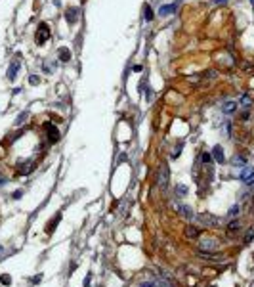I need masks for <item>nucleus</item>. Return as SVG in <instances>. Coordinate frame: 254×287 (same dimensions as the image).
Masks as SVG:
<instances>
[{"instance_id":"obj_1","label":"nucleus","mask_w":254,"mask_h":287,"mask_svg":"<svg viewBox=\"0 0 254 287\" xmlns=\"http://www.w3.org/2000/svg\"><path fill=\"white\" fill-rule=\"evenodd\" d=\"M180 4H181V0H176V2H172V4H163V6L159 8V15H160V17H166V15L174 14V12L180 8Z\"/></svg>"},{"instance_id":"obj_2","label":"nucleus","mask_w":254,"mask_h":287,"mask_svg":"<svg viewBox=\"0 0 254 287\" xmlns=\"http://www.w3.org/2000/svg\"><path fill=\"white\" fill-rule=\"evenodd\" d=\"M48 38H50V27L46 25V23H40V25H38V33H36V42L42 44Z\"/></svg>"},{"instance_id":"obj_3","label":"nucleus","mask_w":254,"mask_h":287,"mask_svg":"<svg viewBox=\"0 0 254 287\" xmlns=\"http://www.w3.org/2000/svg\"><path fill=\"white\" fill-rule=\"evenodd\" d=\"M44 130L48 132V140H50L52 144H56V142L59 140V130H57L52 123H46V125H44Z\"/></svg>"},{"instance_id":"obj_4","label":"nucleus","mask_w":254,"mask_h":287,"mask_svg":"<svg viewBox=\"0 0 254 287\" xmlns=\"http://www.w3.org/2000/svg\"><path fill=\"white\" fill-rule=\"evenodd\" d=\"M216 245H218V243L214 241V239H203V241H201V247H199V249H201L199 253H206V251L214 253V251H216Z\"/></svg>"},{"instance_id":"obj_5","label":"nucleus","mask_w":254,"mask_h":287,"mask_svg":"<svg viewBox=\"0 0 254 287\" xmlns=\"http://www.w3.org/2000/svg\"><path fill=\"white\" fill-rule=\"evenodd\" d=\"M241 180H243L245 184H254V169L245 166V169L241 171Z\"/></svg>"},{"instance_id":"obj_6","label":"nucleus","mask_w":254,"mask_h":287,"mask_svg":"<svg viewBox=\"0 0 254 287\" xmlns=\"http://www.w3.org/2000/svg\"><path fill=\"white\" fill-rule=\"evenodd\" d=\"M166 180H168V169H166V166H160V169H159V180H157V184H159L160 188H165V186H166Z\"/></svg>"},{"instance_id":"obj_7","label":"nucleus","mask_w":254,"mask_h":287,"mask_svg":"<svg viewBox=\"0 0 254 287\" xmlns=\"http://www.w3.org/2000/svg\"><path fill=\"white\" fill-rule=\"evenodd\" d=\"M178 212H180V217H183L186 220H191V218H193V211H191V207H187V205H178Z\"/></svg>"},{"instance_id":"obj_8","label":"nucleus","mask_w":254,"mask_h":287,"mask_svg":"<svg viewBox=\"0 0 254 287\" xmlns=\"http://www.w3.org/2000/svg\"><path fill=\"white\" fill-rule=\"evenodd\" d=\"M19 65H21L19 61H14V63L10 65V69H8V79H10V81H15V79H17V71H19Z\"/></svg>"},{"instance_id":"obj_9","label":"nucleus","mask_w":254,"mask_h":287,"mask_svg":"<svg viewBox=\"0 0 254 287\" xmlns=\"http://www.w3.org/2000/svg\"><path fill=\"white\" fill-rule=\"evenodd\" d=\"M212 155H214V159H216L218 163H224V161H225V157H224V149H222V146H214V149H212Z\"/></svg>"},{"instance_id":"obj_10","label":"nucleus","mask_w":254,"mask_h":287,"mask_svg":"<svg viewBox=\"0 0 254 287\" xmlns=\"http://www.w3.org/2000/svg\"><path fill=\"white\" fill-rule=\"evenodd\" d=\"M235 109H237V104H235V102H225V104H224V107H222V111H224L225 115L235 113Z\"/></svg>"},{"instance_id":"obj_11","label":"nucleus","mask_w":254,"mask_h":287,"mask_svg":"<svg viewBox=\"0 0 254 287\" xmlns=\"http://www.w3.org/2000/svg\"><path fill=\"white\" fill-rule=\"evenodd\" d=\"M57 56H59V59H61V61H71V52H69L67 48H59Z\"/></svg>"},{"instance_id":"obj_12","label":"nucleus","mask_w":254,"mask_h":287,"mask_svg":"<svg viewBox=\"0 0 254 287\" xmlns=\"http://www.w3.org/2000/svg\"><path fill=\"white\" fill-rule=\"evenodd\" d=\"M186 235L187 237H197V235H201V230H197L195 226H187L186 228Z\"/></svg>"},{"instance_id":"obj_13","label":"nucleus","mask_w":254,"mask_h":287,"mask_svg":"<svg viewBox=\"0 0 254 287\" xmlns=\"http://www.w3.org/2000/svg\"><path fill=\"white\" fill-rule=\"evenodd\" d=\"M33 166H35L33 163H25V165H19V172H21V174H27V172H31V171H33Z\"/></svg>"},{"instance_id":"obj_14","label":"nucleus","mask_w":254,"mask_h":287,"mask_svg":"<svg viewBox=\"0 0 254 287\" xmlns=\"http://www.w3.org/2000/svg\"><path fill=\"white\" fill-rule=\"evenodd\" d=\"M143 19H145V21H151V19H153V10H151L149 4L143 6Z\"/></svg>"},{"instance_id":"obj_15","label":"nucleus","mask_w":254,"mask_h":287,"mask_svg":"<svg viewBox=\"0 0 254 287\" xmlns=\"http://www.w3.org/2000/svg\"><path fill=\"white\" fill-rule=\"evenodd\" d=\"M25 119H29V111H23V113H19V117H17L15 125H17V127H21L23 123H25Z\"/></svg>"},{"instance_id":"obj_16","label":"nucleus","mask_w":254,"mask_h":287,"mask_svg":"<svg viewBox=\"0 0 254 287\" xmlns=\"http://www.w3.org/2000/svg\"><path fill=\"white\" fill-rule=\"evenodd\" d=\"M176 194H178V195H187V186L178 184V186H176Z\"/></svg>"},{"instance_id":"obj_17","label":"nucleus","mask_w":254,"mask_h":287,"mask_svg":"<svg viewBox=\"0 0 254 287\" xmlns=\"http://www.w3.org/2000/svg\"><path fill=\"white\" fill-rule=\"evenodd\" d=\"M199 220L204 222V224H214V222H216V218H210V217H206V214H201Z\"/></svg>"},{"instance_id":"obj_18","label":"nucleus","mask_w":254,"mask_h":287,"mask_svg":"<svg viewBox=\"0 0 254 287\" xmlns=\"http://www.w3.org/2000/svg\"><path fill=\"white\" fill-rule=\"evenodd\" d=\"M241 105H245V107H248V105H250V98H248L246 94H245L243 98H241Z\"/></svg>"},{"instance_id":"obj_19","label":"nucleus","mask_w":254,"mask_h":287,"mask_svg":"<svg viewBox=\"0 0 254 287\" xmlns=\"http://www.w3.org/2000/svg\"><path fill=\"white\" fill-rule=\"evenodd\" d=\"M145 100H147V102H151V100H155V92H153L151 88L147 90V96H145Z\"/></svg>"},{"instance_id":"obj_20","label":"nucleus","mask_w":254,"mask_h":287,"mask_svg":"<svg viewBox=\"0 0 254 287\" xmlns=\"http://www.w3.org/2000/svg\"><path fill=\"white\" fill-rule=\"evenodd\" d=\"M201 159H203V163H210V161H212V155H210V153H203Z\"/></svg>"},{"instance_id":"obj_21","label":"nucleus","mask_w":254,"mask_h":287,"mask_svg":"<svg viewBox=\"0 0 254 287\" xmlns=\"http://www.w3.org/2000/svg\"><path fill=\"white\" fill-rule=\"evenodd\" d=\"M29 82H31L33 86H36V84H38L40 81H38V77H36V75H31V79H29Z\"/></svg>"},{"instance_id":"obj_22","label":"nucleus","mask_w":254,"mask_h":287,"mask_svg":"<svg viewBox=\"0 0 254 287\" xmlns=\"http://www.w3.org/2000/svg\"><path fill=\"white\" fill-rule=\"evenodd\" d=\"M233 161H235L237 165H241V163H245V157H241V155H237V157H235Z\"/></svg>"},{"instance_id":"obj_23","label":"nucleus","mask_w":254,"mask_h":287,"mask_svg":"<svg viewBox=\"0 0 254 287\" xmlns=\"http://www.w3.org/2000/svg\"><path fill=\"white\" fill-rule=\"evenodd\" d=\"M21 195H23V191H21V189H17V191H15V194H14V199H19Z\"/></svg>"},{"instance_id":"obj_24","label":"nucleus","mask_w":254,"mask_h":287,"mask_svg":"<svg viewBox=\"0 0 254 287\" xmlns=\"http://www.w3.org/2000/svg\"><path fill=\"white\" fill-rule=\"evenodd\" d=\"M140 287H157L155 283H151V281H147V283H143V285H140Z\"/></svg>"},{"instance_id":"obj_25","label":"nucleus","mask_w":254,"mask_h":287,"mask_svg":"<svg viewBox=\"0 0 254 287\" xmlns=\"http://www.w3.org/2000/svg\"><path fill=\"white\" fill-rule=\"evenodd\" d=\"M212 2H214V4H225L227 0H212Z\"/></svg>"},{"instance_id":"obj_26","label":"nucleus","mask_w":254,"mask_h":287,"mask_svg":"<svg viewBox=\"0 0 254 287\" xmlns=\"http://www.w3.org/2000/svg\"><path fill=\"white\" fill-rule=\"evenodd\" d=\"M2 283H6V285H8V283H10V278H8V276H4V278H2Z\"/></svg>"},{"instance_id":"obj_27","label":"nucleus","mask_w":254,"mask_h":287,"mask_svg":"<svg viewBox=\"0 0 254 287\" xmlns=\"http://www.w3.org/2000/svg\"><path fill=\"white\" fill-rule=\"evenodd\" d=\"M2 184H4V178H0V186H2Z\"/></svg>"},{"instance_id":"obj_28","label":"nucleus","mask_w":254,"mask_h":287,"mask_svg":"<svg viewBox=\"0 0 254 287\" xmlns=\"http://www.w3.org/2000/svg\"><path fill=\"white\" fill-rule=\"evenodd\" d=\"M250 2H252V4H254V0H250Z\"/></svg>"}]
</instances>
